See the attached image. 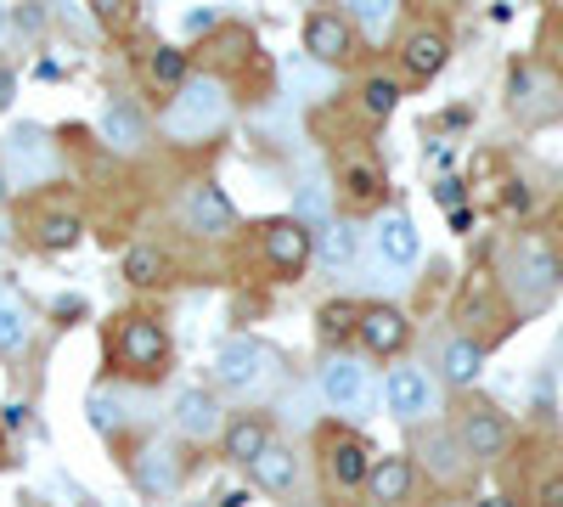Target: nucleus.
Segmentation results:
<instances>
[{
  "instance_id": "nucleus-1",
  "label": "nucleus",
  "mask_w": 563,
  "mask_h": 507,
  "mask_svg": "<svg viewBox=\"0 0 563 507\" xmlns=\"http://www.w3.org/2000/svg\"><path fill=\"white\" fill-rule=\"evenodd\" d=\"M225 119H231V85L220 74L192 68V79H186L164 108V135L180 147H192V142H209Z\"/></svg>"
},
{
  "instance_id": "nucleus-2",
  "label": "nucleus",
  "mask_w": 563,
  "mask_h": 507,
  "mask_svg": "<svg viewBox=\"0 0 563 507\" xmlns=\"http://www.w3.org/2000/svg\"><path fill=\"white\" fill-rule=\"evenodd\" d=\"M169 333H164V321L147 316V310H124L113 321V333H108V366L124 378H141V384H158L169 373Z\"/></svg>"
},
{
  "instance_id": "nucleus-3",
  "label": "nucleus",
  "mask_w": 563,
  "mask_h": 507,
  "mask_svg": "<svg viewBox=\"0 0 563 507\" xmlns=\"http://www.w3.org/2000/svg\"><path fill=\"white\" fill-rule=\"evenodd\" d=\"M563 283V260L552 254V243L541 232H525L512 238L507 249V294L519 299V310H541Z\"/></svg>"
},
{
  "instance_id": "nucleus-4",
  "label": "nucleus",
  "mask_w": 563,
  "mask_h": 507,
  "mask_svg": "<svg viewBox=\"0 0 563 507\" xmlns=\"http://www.w3.org/2000/svg\"><path fill=\"white\" fill-rule=\"evenodd\" d=\"M254 249H260V265L276 276V283H299L305 265L316 260V238L294 214H271L254 225Z\"/></svg>"
},
{
  "instance_id": "nucleus-5",
  "label": "nucleus",
  "mask_w": 563,
  "mask_h": 507,
  "mask_svg": "<svg viewBox=\"0 0 563 507\" xmlns=\"http://www.w3.org/2000/svg\"><path fill=\"white\" fill-rule=\"evenodd\" d=\"M57 169V142L52 130L40 124H12L0 135V175H7V187H45Z\"/></svg>"
},
{
  "instance_id": "nucleus-6",
  "label": "nucleus",
  "mask_w": 563,
  "mask_h": 507,
  "mask_svg": "<svg viewBox=\"0 0 563 507\" xmlns=\"http://www.w3.org/2000/svg\"><path fill=\"white\" fill-rule=\"evenodd\" d=\"M175 220H180V232H192L203 243H220V238L238 232V203H231L214 180H192L180 209H175Z\"/></svg>"
},
{
  "instance_id": "nucleus-7",
  "label": "nucleus",
  "mask_w": 563,
  "mask_h": 507,
  "mask_svg": "<svg viewBox=\"0 0 563 507\" xmlns=\"http://www.w3.org/2000/svg\"><path fill=\"white\" fill-rule=\"evenodd\" d=\"M316 451H321L327 480H333L339 491L366 485V474H372V445H366L355 429H344V423H321V429H316Z\"/></svg>"
},
{
  "instance_id": "nucleus-8",
  "label": "nucleus",
  "mask_w": 563,
  "mask_h": 507,
  "mask_svg": "<svg viewBox=\"0 0 563 507\" xmlns=\"http://www.w3.org/2000/svg\"><path fill=\"white\" fill-rule=\"evenodd\" d=\"M456 445H462V456L467 463H496V456L507 451V418H501V406H490V400H467L462 411H456Z\"/></svg>"
},
{
  "instance_id": "nucleus-9",
  "label": "nucleus",
  "mask_w": 563,
  "mask_h": 507,
  "mask_svg": "<svg viewBox=\"0 0 563 507\" xmlns=\"http://www.w3.org/2000/svg\"><path fill=\"white\" fill-rule=\"evenodd\" d=\"M512 113H519L525 124L563 119V85H558V74L541 68V63H519V68H512Z\"/></svg>"
},
{
  "instance_id": "nucleus-10",
  "label": "nucleus",
  "mask_w": 563,
  "mask_h": 507,
  "mask_svg": "<svg viewBox=\"0 0 563 507\" xmlns=\"http://www.w3.org/2000/svg\"><path fill=\"white\" fill-rule=\"evenodd\" d=\"M135 491L141 496H153V502H164V496H175L180 491V480H186V456H180V445L175 440H147L135 451Z\"/></svg>"
},
{
  "instance_id": "nucleus-11",
  "label": "nucleus",
  "mask_w": 563,
  "mask_h": 507,
  "mask_svg": "<svg viewBox=\"0 0 563 507\" xmlns=\"http://www.w3.org/2000/svg\"><path fill=\"white\" fill-rule=\"evenodd\" d=\"M29 238H34V249H45V254H68V249L85 238V220H79V209L63 203V198H34V209H29Z\"/></svg>"
},
{
  "instance_id": "nucleus-12",
  "label": "nucleus",
  "mask_w": 563,
  "mask_h": 507,
  "mask_svg": "<svg viewBox=\"0 0 563 507\" xmlns=\"http://www.w3.org/2000/svg\"><path fill=\"white\" fill-rule=\"evenodd\" d=\"M271 361H276V350L265 339H225L214 355V384L220 389H254Z\"/></svg>"
},
{
  "instance_id": "nucleus-13",
  "label": "nucleus",
  "mask_w": 563,
  "mask_h": 507,
  "mask_svg": "<svg viewBox=\"0 0 563 507\" xmlns=\"http://www.w3.org/2000/svg\"><path fill=\"white\" fill-rule=\"evenodd\" d=\"M305 57L321 68H339L355 57V23L344 12H310L305 18Z\"/></svg>"
},
{
  "instance_id": "nucleus-14",
  "label": "nucleus",
  "mask_w": 563,
  "mask_h": 507,
  "mask_svg": "<svg viewBox=\"0 0 563 507\" xmlns=\"http://www.w3.org/2000/svg\"><path fill=\"white\" fill-rule=\"evenodd\" d=\"M355 339L366 344V355H400L406 339H411V321L400 305H361V321H355Z\"/></svg>"
},
{
  "instance_id": "nucleus-15",
  "label": "nucleus",
  "mask_w": 563,
  "mask_h": 507,
  "mask_svg": "<svg viewBox=\"0 0 563 507\" xmlns=\"http://www.w3.org/2000/svg\"><path fill=\"white\" fill-rule=\"evenodd\" d=\"M384 406L395 411L400 423H422L434 411V384L422 366H395V373L384 378Z\"/></svg>"
},
{
  "instance_id": "nucleus-16",
  "label": "nucleus",
  "mask_w": 563,
  "mask_h": 507,
  "mask_svg": "<svg viewBox=\"0 0 563 507\" xmlns=\"http://www.w3.org/2000/svg\"><path fill=\"white\" fill-rule=\"evenodd\" d=\"M445 63H451V34H445L440 23L406 29V40H400V68H406L411 79H434Z\"/></svg>"
},
{
  "instance_id": "nucleus-17",
  "label": "nucleus",
  "mask_w": 563,
  "mask_h": 507,
  "mask_svg": "<svg viewBox=\"0 0 563 507\" xmlns=\"http://www.w3.org/2000/svg\"><path fill=\"white\" fill-rule=\"evenodd\" d=\"M366 395H372L366 361H355V355H333V361L321 366V400L333 406V411H355V406H366Z\"/></svg>"
},
{
  "instance_id": "nucleus-18",
  "label": "nucleus",
  "mask_w": 563,
  "mask_h": 507,
  "mask_svg": "<svg viewBox=\"0 0 563 507\" xmlns=\"http://www.w3.org/2000/svg\"><path fill=\"white\" fill-rule=\"evenodd\" d=\"M97 135L108 142V153H141L147 147V113H141L135 102H124V97H113L102 108V119H97Z\"/></svg>"
},
{
  "instance_id": "nucleus-19",
  "label": "nucleus",
  "mask_w": 563,
  "mask_h": 507,
  "mask_svg": "<svg viewBox=\"0 0 563 507\" xmlns=\"http://www.w3.org/2000/svg\"><path fill=\"white\" fill-rule=\"evenodd\" d=\"M372 243H378V260H384V265H395V271H411V265H417V254H422L417 220H411V214H400V209L378 220V232H372Z\"/></svg>"
},
{
  "instance_id": "nucleus-20",
  "label": "nucleus",
  "mask_w": 563,
  "mask_h": 507,
  "mask_svg": "<svg viewBox=\"0 0 563 507\" xmlns=\"http://www.w3.org/2000/svg\"><path fill=\"white\" fill-rule=\"evenodd\" d=\"M175 429H180L186 440H214V434L225 429L214 389H180V395H175Z\"/></svg>"
},
{
  "instance_id": "nucleus-21",
  "label": "nucleus",
  "mask_w": 563,
  "mask_h": 507,
  "mask_svg": "<svg viewBox=\"0 0 563 507\" xmlns=\"http://www.w3.org/2000/svg\"><path fill=\"white\" fill-rule=\"evenodd\" d=\"M271 445V418H260V411H238L225 429H220V451L231 456V463H254V456Z\"/></svg>"
},
{
  "instance_id": "nucleus-22",
  "label": "nucleus",
  "mask_w": 563,
  "mask_h": 507,
  "mask_svg": "<svg viewBox=\"0 0 563 507\" xmlns=\"http://www.w3.org/2000/svg\"><path fill=\"white\" fill-rule=\"evenodd\" d=\"M411 485H417V463H411V456H378L372 474H366V491H372L378 507H400L411 496Z\"/></svg>"
},
{
  "instance_id": "nucleus-23",
  "label": "nucleus",
  "mask_w": 563,
  "mask_h": 507,
  "mask_svg": "<svg viewBox=\"0 0 563 507\" xmlns=\"http://www.w3.org/2000/svg\"><path fill=\"white\" fill-rule=\"evenodd\" d=\"M249 474H254V485L260 491H271V496H288L294 485H299V456H294V445H282V440H271L254 463H249Z\"/></svg>"
},
{
  "instance_id": "nucleus-24",
  "label": "nucleus",
  "mask_w": 563,
  "mask_h": 507,
  "mask_svg": "<svg viewBox=\"0 0 563 507\" xmlns=\"http://www.w3.org/2000/svg\"><path fill=\"white\" fill-rule=\"evenodd\" d=\"M411 456H422L434 480H462V474H467V456H462V445H456V434H451V429H429V434H417V451H411Z\"/></svg>"
},
{
  "instance_id": "nucleus-25",
  "label": "nucleus",
  "mask_w": 563,
  "mask_h": 507,
  "mask_svg": "<svg viewBox=\"0 0 563 507\" xmlns=\"http://www.w3.org/2000/svg\"><path fill=\"white\" fill-rule=\"evenodd\" d=\"M339 180H344V198H350V209H378V203H384V187H389L378 158H350Z\"/></svg>"
},
{
  "instance_id": "nucleus-26",
  "label": "nucleus",
  "mask_w": 563,
  "mask_h": 507,
  "mask_svg": "<svg viewBox=\"0 0 563 507\" xmlns=\"http://www.w3.org/2000/svg\"><path fill=\"white\" fill-rule=\"evenodd\" d=\"M316 254H321V265H327V271H350V265H355V254H361V225H355L350 214L327 220V225H321Z\"/></svg>"
},
{
  "instance_id": "nucleus-27",
  "label": "nucleus",
  "mask_w": 563,
  "mask_h": 507,
  "mask_svg": "<svg viewBox=\"0 0 563 507\" xmlns=\"http://www.w3.org/2000/svg\"><path fill=\"white\" fill-rule=\"evenodd\" d=\"M169 276H175V265L158 243H130L124 249V283L130 288H164Z\"/></svg>"
},
{
  "instance_id": "nucleus-28",
  "label": "nucleus",
  "mask_w": 563,
  "mask_h": 507,
  "mask_svg": "<svg viewBox=\"0 0 563 507\" xmlns=\"http://www.w3.org/2000/svg\"><path fill=\"white\" fill-rule=\"evenodd\" d=\"M147 79H153V90H175L192 79V52H180V45H153L147 52Z\"/></svg>"
},
{
  "instance_id": "nucleus-29",
  "label": "nucleus",
  "mask_w": 563,
  "mask_h": 507,
  "mask_svg": "<svg viewBox=\"0 0 563 507\" xmlns=\"http://www.w3.org/2000/svg\"><path fill=\"white\" fill-rule=\"evenodd\" d=\"M479 366H485V344H479V339H451V344L440 350V373H445V384H456V389L474 384Z\"/></svg>"
},
{
  "instance_id": "nucleus-30",
  "label": "nucleus",
  "mask_w": 563,
  "mask_h": 507,
  "mask_svg": "<svg viewBox=\"0 0 563 507\" xmlns=\"http://www.w3.org/2000/svg\"><path fill=\"white\" fill-rule=\"evenodd\" d=\"M282 85H288V97L316 102V97H327V90H333V68H321V63H310V57H294V63H282Z\"/></svg>"
},
{
  "instance_id": "nucleus-31",
  "label": "nucleus",
  "mask_w": 563,
  "mask_h": 507,
  "mask_svg": "<svg viewBox=\"0 0 563 507\" xmlns=\"http://www.w3.org/2000/svg\"><path fill=\"white\" fill-rule=\"evenodd\" d=\"M355 321H361V305L355 299H327L316 310V339L321 344H344V339H355Z\"/></svg>"
},
{
  "instance_id": "nucleus-32",
  "label": "nucleus",
  "mask_w": 563,
  "mask_h": 507,
  "mask_svg": "<svg viewBox=\"0 0 563 507\" xmlns=\"http://www.w3.org/2000/svg\"><path fill=\"white\" fill-rule=\"evenodd\" d=\"M29 339H34L29 310H23L12 294H0V355H23V350H29Z\"/></svg>"
},
{
  "instance_id": "nucleus-33",
  "label": "nucleus",
  "mask_w": 563,
  "mask_h": 507,
  "mask_svg": "<svg viewBox=\"0 0 563 507\" xmlns=\"http://www.w3.org/2000/svg\"><path fill=\"white\" fill-rule=\"evenodd\" d=\"M395 108H400V85H395L389 74H372V79H361V113H366L372 124H384Z\"/></svg>"
},
{
  "instance_id": "nucleus-34",
  "label": "nucleus",
  "mask_w": 563,
  "mask_h": 507,
  "mask_svg": "<svg viewBox=\"0 0 563 507\" xmlns=\"http://www.w3.org/2000/svg\"><path fill=\"white\" fill-rule=\"evenodd\" d=\"M85 418H90V429H97V434H119L124 406H119L108 389H97V395H90V406H85Z\"/></svg>"
},
{
  "instance_id": "nucleus-35",
  "label": "nucleus",
  "mask_w": 563,
  "mask_h": 507,
  "mask_svg": "<svg viewBox=\"0 0 563 507\" xmlns=\"http://www.w3.org/2000/svg\"><path fill=\"white\" fill-rule=\"evenodd\" d=\"M389 18H395V7H389V0H361L350 23H361V29H366V40H378V34L389 29Z\"/></svg>"
},
{
  "instance_id": "nucleus-36",
  "label": "nucleus",
  "mask_w": 563,
  "mask_h": 507,
  "mask_svg": "<svg viewBox=\"0 0 563 507\" xmlns=\"http://www.w3.org/2000/svg\"><path fill=\"white\" fill-rule=\"evenodd\" d=\"M180 29H186V40H198V34H214V29H220V12L198 7V12H186V18H180Z\"/></svg>"
},
{
  "instance_id": "nucleus-37",
  "label": "nucleus",
  "mask_w": 563,
  "mask_h": 507,
  "mask_svg": "<svg viewBox=\"0 0 563 507\" xmlns=\"http://www.w3.org/2000/svg\"><path fill=\"white\" fill-rule=\"evenodd\" d=\"M536 502H541V507H563V469H552V474L536 485Z\"/></svg>"
},
{
  "instance_id": "nucleus-38",
  "label": "nucleus",
  "mask_w": 563,
  "mask_h": 507,
  "mask_svg": "<svg viewBox=\"0 0 563 507\" xmlns=\"http://www.w3.org/2000/svg\"><path fill=\"white\" fill-rule=\"evenodd\" d=\"M434 198H440V203L456 214V209H462V180H456V175H451V180H440V187H434Z\"/></svg>"
},
{
  "instance_id": "nucleus-39",
  "label": "nucleus",
  "mask_w": 563,
  "mask_h": 507,
  "mask_svg": "<svg viewBox=\"0 0 563 507\" xmlns=\"http://www.w3.org/2000/svg\"><path fill=\"white\" fill-rule=\"evenodd\" d=\"M547 243H552V254L563 260V203L552 209V232H547Z\"/></svg>"
},
{
  "instance_id": "nucleus-40",
  "label": "nucleus",
  "mask_w": 563,
  "mask_h": 507,
  "mask_svg": "<svg viewBox=\"0 0 563 507\" xmlns=\"http://www.w3.org/2000/svg\"><path fill=\"white\" fill-rule=\"evenodd\" d=\"M12 90H18V74H12V68H0V113L12 108Z\"/></svg>"
},
{
  "instance_id": "nucleus-41",
  "label": "nucleus",
  "mask_w": 563,
  "mask_h": 507,
  "mask_svg": "<svg viewBox=\"0 0 563 507\" xmlns=\"http://www.w3.org/2000/svg\"><path fill=\"white\" fill-rule=\"evenodd\" d=\"M474 507H519V502H507V496H479Z\"/></svg>"
},
{
  "instance_id": "nucleus-42",
  "label": "nucleus",
  "mask_w": 563,
  "mask_h": 507,
  "mask_svg": "<svg viewBox=\"0 0 563 507\" xmlns=\"http://www.w3.org/2000/svg\"><path fill=\"white\" fill-rule=\"evenodd\" d=\"M243 502H249L243 491H225V496H220V507H243Z\"/></svg>"
},
{
  "instance_id": "nucleus-43",
  "label": "nucleus",
  "mask_w": 563,
  "mask_h": 507,
  "mask_svg": "<svg viewBox=\"0 0 563 507\" xmlns=\"http://www.w3.org/2000/svg\"><path fill=\"white\" fill-rule=\"evenodd\" d=\"M7 29H12V12H7V7H0V40H7Z\"/></svg>"
},
{
  "instance_id": "nucleus-44",
  "label": "nucleus",
  "mask_w": 563,
  "mask_h": 507,
  "mask_svg": "<svg viewBox=\"0 0 563 507\" xmlns=\"http://www.w3.org/2000/svg\"><path fill=\"white\" fill-rule=\"evenodd\" d=\"M0 203H7V175H0Z\"/></svg>"
},
{
  "instance_id": "nucleus-45",
  "label": "nucleus",
  "mask_w": 563,
  "mask_h": 507,
  "mask_svg": "<svg viewBox=\"0 0 563 507\" xmlns=\"http://www.w3.org/2000/svg\"><path fill=\"white\" fill-rule=\"evenodd\" d=\"M558 45H563V29H558Z\"/></svg>"
},
{
  "instance_id": "nucleus-46",
  "label": "nucleus",
  "mask_w": 563,
  "mask_h": 507,
  "mask_svg": "<svg viewBox=\"0 0 563 507\" xmlns=\"http://www.w3.org/2000/svg\"><path fill=\"white\" fill-rule=\"evenodd\" d=\"M186 507H198V502H186Z\"/></svg>"
}]
</instances>
